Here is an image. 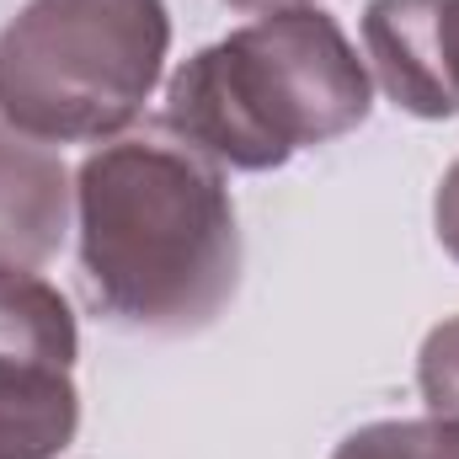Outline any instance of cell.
I'll return each instance as SVG.
<instances>
[{"label": "cell", "mask_w": 459, "mask_h": 459, "mask_svg": "<svg viewBox=\"0 0 459 459\" xmlns=\"http://www.w3.org/2000/svg\"><path fill=\"white\" fill-rule=\"evenodd\" d=\"M75 220L86 289L117 326L187 337L235 299L240 225L225 171L166 123L81 160Z\"/></svg>", "instance_id": "1"}, {"label": "cell", "mask_w": 459, "mask_h": 459, "mask_svg": "<svg viewBox=\"0 0 459 459\" xmlns=\"http://www.w3.org/2000/svg\"><path fill=\"white\" fill-rule=\"evenodd\" d=\"M374 86L337 16L294 5L235 27L166 81V128L220 171H278L368 123Z\"/></svg>", "instance_id": "2"}, {"label": "cell", "mask_w": 459, "mask_h": 459, "mask_svg": "<svg viewBox=\"0 0 459 459\" xmlns=\"http://www.w3.org/2000/svg\"><path fill=\"white\" fill-rule=\"evenodd\" d=\"M171 54L166 0H27L0 32V117L38 144H108Z\"/></svg>", "instance_id": "3"}, {"label": "cell", "mask_w": 459, "mask_h": 459, "mask_svg": "<svg viewBox=\"0 0 459 459\" xmlns=\"http://www.w3.org/2000/svg\"><path fill=\"white\" fill-rule=\"evenodd\" d=\"M363 48L401 113L459 117V0H368Z\"/></svg>", "instance_id": "4"}, {"label": "cell", "mask_w": 459, "mask_h": 459, "mask_svg": "<svg viewBox=\"0 0 459 459\" xmlns=\"http://www.w3.org/2000/svg\"><path fill=\"white\" fill-rule=\"evenodd\" d=\"M70 204L75 187L65 160L38 139L0 128V267H43L65 246Z\"/></svg>", "instance_id": "5"}, {"label": "cell", "mask_w": 459, "mask_h": 459, "mask_svg": "<svg viewBox=\"0 0 459 459\" xmlns=\"http://www.w3.org/2000/svg\"><path fill=\"white\" fill-rule=\"evenodd\" d=\"M75 428L81 395L70 368L0 363V459H59Z\"/></svg>", "instance_id": "6"}, {"label": "cell", "mask_w": 459, "mask_h": 459, "mask_svg": "<svg viewBox=\"0 0 459 459\" xmlns=\"http://www.w3.org/2000/svg\"><path fill=\"white\" fill-rule=\"evenodd\" d=\"M75 358L81 332L70 299L27 267H0V363L75 368Z\"/></svg>", "instance_id": "7"}, {"label": "cell", "mask_w": 459, "mask_h": 459, "mask_svg": "<svg viewBox=\"0 0 459 459\" xmlns=\"http://www.w3.org/2000/svg\"><path fill=\"white\" fill-rule=\"evenodd\" d=\"M332 459H459V417L368 422L347 433Z\"/></svg>", "instance_id": "8"}, {"label": "cell", "mask_w": 459, "mask_h": 459, "mask_svg": "<svg viewBox=\"0 0 459 459\" xmlns=\"http://www.w3.org/2000/svg\"><path fill=\"white\" fill-rule=\"evenodd\" d=\"M417 385L428 417H459V316L438 321L417 352Z\"/></svg>", "instance_id": "9"}, {"label": "cell", "mask_w": 459, "mask_h": 459, "mask_svg": "<svg viewBox=\"0 0 459 459\" xmlns=\"http://www.w3.org/2000/svg\"><path fill=\"white\" fill-rule=\"evenodd\" d=\"M433 225H438V246L459 262V160L449 166V177L438 182V198H433Z\"/></svg>", "instance_id": "10"}, {"label": "cell", "mask_w": 459, "mask_h": 459, "mask_svg": "<svg viewBox=\"0 0 459 459\" xmlns=\"http://www.w3.org/2000/svg\"><path fill=\"white\" fill-rule=\"evenodd\" d=\"M225 5H235V11H294V5H316V0H225Z\"/></svg>", "instance_id": "11"}]
</instances>
